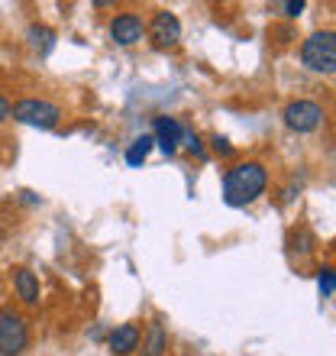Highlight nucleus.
Wrapping results in <instances>:
<instances>
[{
	"label": "nucleus",
	"mask_w": 336,
	"mask_h": 356,
	"mask_svg": "<svg viewBox=\"0 0 336 356\" xmlns=\"http://www.w3.org/2000/svg\"><path fill=\"white\" fill-rule=\"evenodd\" d=\"M168 350V334L162 324H152L146 340H142V356H165Z\"/></svg>",
	"instance_id": "11"
},
{
	"label": "nucleus",
	"mask_w": 336,
	"mask_h": 356,
	"mask_svg": "<svg viewBox=\"0 0 336 356\" xmlns=\"http://www.w3.org/2000/svg\"><path fill=\"white\" fill-rule=\"evenodd\" d=\"M317 285H320V295L324 298H333V291H336V275L330 266H324V269L317 272Z\"/></svg>",
	"instance_id": "15"
},
{
	"label": "nucleus",
	"mask_w": 336,
	"mask_h": 356,
	"mask_svg": "<svg viewBox=\"0 0 336 356\" xmlns=\"http://www.w3.org/2000/svg\"><path fill=\"white\" fill-rule=\"evenodd\" d=\"M110 350L117 356H126L133 350H140V327L136 324H120V327L110 334Z\"/></svg>",
	"instance_id": "10"
},
{
	"label": "nucleus",
	"mask_w": 336,
	"mask_h": 356,
	"mask_svg": "<svg viewBox=\"0 0 336 356\" xmlns=\"http://www.w3.org/2000/svg\"><path fill=\"white\" fill-rule=\"evenodd\" d=\"M152 146H156V143H152V133L136 136V140H133V146L126 149V165H130V169H140L142 162H146V156L152 152Z\"/></svg>",
	"instance_id": "12"
},
{
	"label": "nucleus",
	"mask_w": 336,
	"mask_h": 356,
	"mask_svg": "<svg viewBox=\"0 0 336 356\" xmlns=\"http://www.w3.org/2000/svg\"><path fill=\"white\" fill-rule=\"evenodd\" d=\"M269 172L262 162H240L224 175V201L230 207H246L265 195Z\"/></svg>",
	"instance_id": "1"
},
{
	"label": "nucleus",
	"mask_w": 336,
	"mask_h": 356,
	"mask_svg": "<svg viewBox=\"0 0 336 356\" xmlns=\"http://www.w3.org/2000/svg\"><path fill=\"white\" fill-rule=\"evenodd\" d=\"M285 127L294 133H314L320 130V123H324V107L317 101H291L285 107Z\"/></svg>",
	"instance_id": "5"
},
{
	"label": "nucleus",
	"mask_w": 336,
	"mask_h": 356,
	"mask_svg": "<svg viewBox=\"0 0 336 356\" xmlns=\"http://www.w3.org/2000/svg\"><path fill=\"white\" fill-rule=\"evenodd\" d=\"M214 149L220 152V156H233V146H230L226 136H214Z\"/></svg>",
	"instance_id": "17"
},
{
	"label": "nucleus",
	"mask_w": 336,
	"mask_h": 356,
	"mask_svg": "<svg viewBox=\"0 0 336 356\" xmlns=\"http://www.w3.org/2000/svg\"><path fill=\"white\" fill-rule=\"evenodd\" d=\"M181 123L175 117H156V133H152V143L159 146L165 156H175L178 152V143H181Z\"/></svg>",
	"instance_id": "8"
},
{
	"label": "nucleus",
	"mask_w": 336,
	"mask_h": 356,
	"mask_svg": "<svg viewBox=\"0 0 336 356\" xmlns=\"http://www.w3.org/2000/svg\"><path fill=\"white\" fill-rule=\"evenodd\" d=\"M181 143H185V149L191 152V156H197V159H207V152H204V143H201V136H197L194 130H181Z\"/></svg>",
	"instance_id": "13"
},
{
	"label": "nucleus",
	"mask_w": 336,
	"mask_h": 356,
	"mask_svg": "<svg viewBox=\"0 0 336 356\" xmlns=\"http://www.w3.org/2000/svg\"><path fill=\"white\" fill-rule=\"evenodd\" d=\"M10 117L17 123L36 127V130H56L58 120H62V107L46 101V97H23L10 107Z\"/></svg>",
	"instance_id": "2"
},
{
	"label": "nucleus",
	"mask_w": 336,
	"mask_h": 356,
	"mask_svg": "<svg viewBox=\"0 0 336 356\" xmlns=\"http://www.w3.org/2000/svg\"><path fill=\"white\" fill-rule=\"evenodd\" d=\"M13 285H17V295L23 298V305H39V279H36V272H29L26 266L13 269Z\"/></svg>",
	"instance_id": "9"
},
{
	"label": "nucleus",
	"mask_w": 336,
	"mask_h": 356,
	"mask_svg": "<svg viewBox=\"0 0 336 356\" xmlns=\"http://www.w3.org/2000/svg\"><path fill=\"white\" fill-rule=\"evenodd\" d=\"M7 117H10V101L7 97H0V123L7 120Z\"/></svg>",
	"instance_id": "18"
},
{
	"label": "nucleus",
	"mask_w": 336,
	"mask_h": 356,
	"mask_svg": "<svg viewBox=\"0 0 336 356\" xmlns=\"http://www.w3.org/2000/svg\"><path fill=\"white\" fill-rule=\"evenodd\" d=\"M142 36H146V26H142V19L136 17V13H120V17H113L110 39L117 46H136Z\"/></svg>",
	"instance_id": "7"
},
{
	"label": "nucleus",
	"mask_w": 336,
	"mask_h": 356,
	"mask_svg": "<svg viewBox=\"0 0 336 356\" xmlns=\"http://www.w3.org/2000/svg\"><path fill=\"white\" fill-rule=\"evenodd\" d=\"M301 62L310 68V72H320V75H333L336 72V36L333 33H314V36L304 39L301 46Z\"/></svg>",
	"instance_id": "3"
},
{
	"label": "nucleus",
	"mask_w": 336,
	"mask_h": 356,
	"mask_svg": "<svg viewBox=\"0 0 336 356\" xmlns=\"http://www.w3.org/2000/svg\"><path fill=\"white\" fill-rule=\"evenodd\" d=\"M146 33H149L156 49H175L178 42H181V19H178L175 13H168V10H159V13L152 17Z\"/></svg>",
	"instance_id": "6"
},
{
	"label": "nucleus",
	"mask_w": 336,
	"mask_h": 356,
	"mask_svg": "<svg viewBox=\"0 0 336 356\" xmlns=\"http://www.w3.org/2000/svg\"><path fill=\"white\" fill-rule=\"evenodd\" d=\"M29 39H33V46H36V49L49 52V49H52V39H56V33H52V29H46V26H33V29H29Z\"/></svg>",
	"instance_id": "14"
},
{
	"label": "nucleus",
	"mask_w": 336,
	"mask_h": 356,
	"mask_svg": "<svg viewBox=\"0 0 336 356\" xmlns=\"http://www.w3.org/2000/svg\"><path fill=\"white\" fill-rule=\"evenodd\" d=\"M304 7H308L304 0H291V3H275V10H281L285 17H301V13H304Z\"/></svg>",
	"instance_id": "16"
},
{
	"label": "nucleus",
	"mask_w": 336,
	"mask_h": 356,
	"mask_svg": "<svg viewBox=\"0 0 336 356\" xmlns=\"http://www.w3.org/2000/svg\"><path fill=\"white\" fill-rule=\"evenodd\" d=\"M29 350V324L13 308H0V356H23Z\"/></svg>",
	"instance_id": "4"
}]
</instances>
